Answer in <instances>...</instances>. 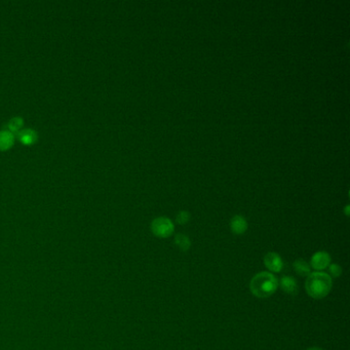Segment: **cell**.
<instances>
[{"instance_id": "obj_1", "label": "cell", "mask_w": 350, "mask_h": 350, "mask_svg": "<svg viewBox=\"0 0 350 350\" xmlns=\"http://www.w3.org/2000/svg\"><path fill=\"white\" fill-rule=\"evenodd\" d=\"M278 287V279L268 271L257 273L250 282L252 294L260 299H266L272 296Z\"/></svg>"}, {"instance_id": "obj_2", "label": "cell", "mask_w": 350, "mask_h": 350, "mask_svg": "<svg viewBox=\"0 0 350 350\" xmlns=\"http://www.w3.org/2000/svg\"><path fill=\"white\" fill-rule=\"evenodd\" d=\"M333 287L332 277L325 273L315 271L307 276L305 282V289L307 294L316 300L327 297Z\"/></svg>"}, {"instance_id": "obj_3", "label": "cell", "mask_w": 350, "mask_h": 350, "mask_svg": "<svg viewBox=\"0 0 350 350\" xmlns=\"http://www.w3.org/2000/svg\"><path fill=\"white\" fill-rule=\"evenodd\" d=\"M151 231L155 237L159 239H167L173 233L174 226L168 218L158 217L152 221Z\"/></svg>"}, {"instance_id": "obj_4", "label": "cell", "mask_w": 350, "mask_h": 350, "mask_svg": "<svg viewBox=\"0 0 350 350\" xmlns=\"http://www.w3.org/2000/svg\"><path fill=\"white\" fill-rule=\"evenodd\" d=\"M331 264V256L327 252H317L310 260V267L315 271H322L329 267Z\"/></svg>"}, {"instance_id": "obj_5", "label": "cell", "mask_w": 350, "mask_h": 350, "mask_svg": "<svg viewBox=\"0 0 350 350\" xmlns=\"http://www.w3.org/2000/svg\"><path fill=\"white\" fill-rule=\"evenodd\" d=\"M264 265L269 271L278 273L283 268V262L278 254L274 252H269L264 257Z\"/></svg>"}, {"instance_id": "obj_6", "label": "cell", "mask_w": 350, "mask_h": 350, "mask_svg": "<svg viewBox=\"0 0 350 350\" xmlns=\"http://www.w3.org/2000/svg\"><path fill=\"white\" fill-rule=\"evenodd\" d=\"M281 289L290 296H296L299 293V285L296 279L291 276H282L278 282Z\"/></svg>"}, {"instance_id": "obj_7", "label": "cell", "mask_w": 350, "mask_h": 350, "mask_svg": "<svg viewBox=\"0 0 350 350\" xmlns=\"http://www.w3.org/2000/svg\"><path fill=\"white\" fill-rule=\"evenodd\" d=\"M230 229L235 235L242 236L248 230V222L245 219V217L241 215H236L230 220Z\"/></svg>"}, {"instance_id": "obj_8", "label": "cell", "mask_w": 350, "mask_h": 350, "mask_svg": "<svg viewBox=\"0 0 350 350\" xmlns=\"http://www.w3.org/2000/svg\"><path fill=\"white\" fill-rule=\"evenodd\" d=\"M17 137H18V140H20V142H22L25 145H32L38 139L37 133L32 129L21 130L17 134Z\"/></svg>"}, {"instance_id": "obj_9", "label": "cell", "mask_w": 350, "mask_h": 350, "mask_svg": "<svg viewBox=\"0 0 350 350\" xmlns=\"http://www.w3.org/2000/svg\"><path fill=\"white\" fill-rule=\"evenodd\" d=\"M15 143V136L8 131H0V150L6 151L10 149Z\"/></svg>"}, {"instance_id": "obj_10", "label": "cell", "mask_w": 350, "mask_h": 350, "mask_svg": "<svg viewBox=\"0 0 350 350\" xmlns=\"http://www.w3.org/2000/svg\"><path fill=\"white\" fill-rule=\"evenodd\" d=\"M294 269L300 276H308L311 273L310 265L303 259H297L294 262Z\"/></svg>"}, {"instance_id": "obj_11", "label": "cell", "mask_w": 350, "mask_h": 350, "mask_svg": "<svg viewBox=\"0 0 350 350\" xmlns=\"http://www.w3.org/2000/svg\"><path fill=\"white\" fill-rule=\"evenodd\" d=\"M174 244L182 252H187L191 247V241L187 236L182 235V233L174 237Z\"/></svg>"}, {"instance_id": "obj_12", "label": "cell", "mask_w": 350, "mask_h": 350, "mask_svg": "<svg viewBox=\"0 0 350 350\" xmlns=\"http://www.w3.org/2000/svg\"><path fill=\"white\" fill-rule=\"evenodd\" d=\"M23 124H24V122H23V119H21V118H14V119H12L11 121H10V123H9V125H8V127H9V131L11 132V133H16V134H18L20 131H21V128L23 127Z\"/></svg>"}, {"instance_id": "obj_13", "label": "cell", "mask_w": 350, "mask_h": 350, "mask_svg": "<svg viewBox=\"0 0 350 350\" xmlns=\"http://www.w3.org/2000/svg\"><path fill=\"white\" fill-rule=\"evenodd\" d=\"M176 221L180 225H185L190 221V214L187 211H181L176 218Z\"/></svg>"}, {"instance_id": "obj_14", "label": "cell", "mask_w": 350, "mask_h": 350, "mask_svg": "<svg viewBox=\"0 0 350 350\" xmlns=\"http://www.w3.org/2000/svg\"><path fill=\"white\" fill-rule=\"evenodd\" d=\"M329 275L331 277H339L342 274V268L338 264H330L329 265Z\"/></svg>"}, {"instance_id": "obj_15", "label": "cell", "mask_w": 350, "mask_h": 350, "mask_svg": "<svg viewBox=\"0 0 350 350\" xmlns=\"http://www.w3.org/2000/svg\"><path fill=\"white\" fill-rule=\"evenodd\" d=\"M306 350H323V349L318 348V347H312V348H309V349H306Z\"/></svg>"}]
</instances>
